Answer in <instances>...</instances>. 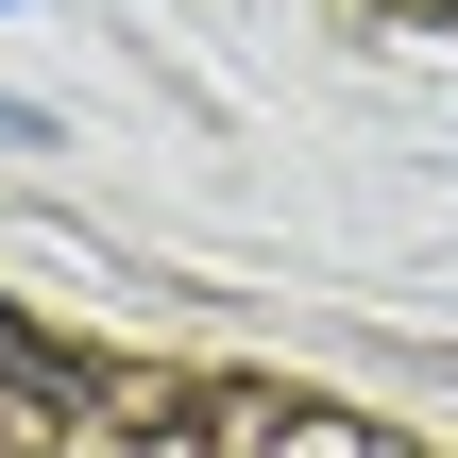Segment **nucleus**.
Returning <instances> with one entry per match:
<instances>
[{
    "mask_svg": "<svg viewBox=\"0 0 458 458\" xmlns=\"http://www.w3.org/2000/svg\"><path fill=\"white\" fill-rule=\"evenodd\" d=\"M0 374H34V340H17V323H0Z\"/></svg>",
    "mask_w": 458,
    "mask_h": 458,
    "instance_id": "f257e3e1",
    "label": "nucleus"
}]
</instances>
